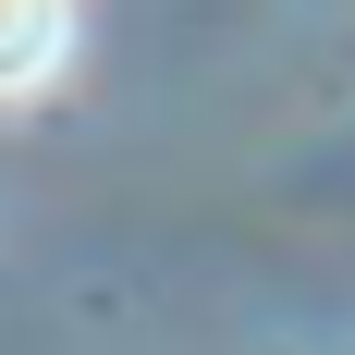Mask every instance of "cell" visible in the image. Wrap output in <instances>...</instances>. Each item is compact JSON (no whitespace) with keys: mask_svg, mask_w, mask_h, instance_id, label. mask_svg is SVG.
I'll list each match as a JSON object with an SVG mask.
<instances>
[{"mask_svg":"<svg viewBox=\"0 0 355 355\" xmlns=\"http://www.w3.org/2000/svg\"><path fill=\"white\" fill-rule=\"evenodd\" d=\"M73 62V12L62 0H0V98H25Z\"/></svg>","mask_w":355,"mask_h":355,"instance_id":"6da1fadb","label":"cell"}]
</instances>
